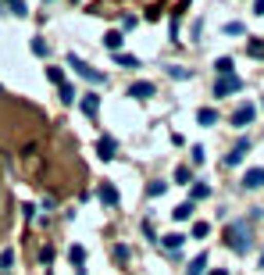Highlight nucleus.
<instances>
[{"label": "nucleus", "mask_w": 264, "mask_h": 275, "mask_svg": "<svg viewBox=\"0 0 264 275\" xmlns=\"http://www.w3.org/2000/svg\"><path fill=\"white\" fill-rule=\"evenodd\" d=\"M225 243H229L236 254H247V250H250V225H247V222H232V225L225 229Z\"/></svg>", "instance_id": "1"}, {"label": "nucleus", "mask_w": 264, "mask_h": 275, "mask_svg": "<svg viewBox=\"0 0 264 275\" xmlns=\"http://www.w3.org/2000/svg\"><path fill=\"white\" fill-rule=\"evenodd\" d=\"M68 68H75L79 75H82V79H89L93 86H104V82H107V75H104V71H97L93 65H86L79 54H68Z\"/></svg>", "instance_id": "2"}, {"label": "nucleus", "mask_w": 264, "mask_h": 275, "mask_svg": "<svg viewBox=\"0 0 264 275\" xmlns=\"http://www.w3.org/2000/svg\"><path fill=\"white\" fill-rule=\"evenodd\" d=\"M243 89V79L239 75H221L218 82H214V97H232V93H239Z\"/></svg>", "instance_id": "3"}, {"label": "nucleus", "mask_w": 264, "mask_h": 275, "mask_svg": "<svg viewBox=\"0 0 264 275\" xmlns=\"http://www.w3.org/2000/svg\"><path fill=\"white\" fill-rule=\"evenodd\" d=\"M125 93H129L132 100H150V97L157 93V86H154V82H146V79H139V82H132Z\"/></svg>", "instance_id": "4"}, {"label": "nucleus", "mask_w": 264, "mask_h": 275, "mask_svg": "<svg viewBox=\"0 0 264 275\" xmlns=\"http://www.w3.org/2000/svg\"><path fill=\"white\" fill-rule=\"evenodd\" d=\"M254 115H257V107H254V104H243V107H236L232 125H236V129H243V125H250V122H254Z\"/></svg>", "instance_id": "5"}, {"label": "nucleus", "mask_w": 264, "mask_h": 275, "mask_svg": "<svg viewBox=\"0 0 264 275\" xmlns=\"http://www.w3.org/2000/svg\"><path fill=\"white\" fill-rule=\"evenodd\" d=\"M186 240H190V236H182V232H168V236H161V240H157V243H161V247H164V250H168V254H179V250H182V243H186Z\"/></svg>", "instance_id": "6"}, {"label": "nucleus", "mask_w": 264, "mask_h": 275, "mask_svg": "<svg viewBox=\"0 0 264 275\" xmlns=\"http://www.w3.org/2000/svg\"><path fill=\"white\" fill-rule=\"evenodd\" d=\"M79 107H82L86 118H97V115H100V97H97V93H86V97L79 100Z\"/></svg>", "instance_id": "7"}, {"label": "nucleus", "mask_w": 264, "mask_h": 275, "mask_svg": "<svg viewBox=\"0 0 264 275\" xmlns=\"http://www.w3.org/2000/svg\"><path fill=\"white\" fill-rule=\"evenodd\" d=\"M247 150H250V139H239V143H236V146L229 150V157H225V164H229V168H236V164H239V161L247 157Z\"/></svg>", "instance_id": "8"}, {"label": "nucleus", "mask_w": 264, "mask_h": 275, "mask_svg": "<svg viewBox=\"0 0 264 275\" xmlns=\"http://www.w3.org/2000/svg\"><path fill=\"white\" fill-rule=\"evenodd\" d=\"M97 154H100L104 161H115V157H118V143H115L111 136H100V143H97Z\"/></svg>", "instance_id": "9"}, {"label": "nucleus", "mask_w": 264, "mask_h": 275, "mask_svg": "<svg viewBox=\"0 0 264 275\" xmlns=\"http://www.w3.org/2000/svg\"><path fill=\"white\" fill-rule=\"evenodd\" d=\"M243 186H247V190H261L264 186V168H250V172L243 175Z\"/></svg>", "instance_id": "10"}, {"label": "nucleus", "mask_w": 264, "mask_h": 275, "mask_svg": "<svg viewBox=\"0 0 264 275\" xmlns=\"http://www.w3.org/2000/svg\"><path fill=\"white\" fill-rule=\"evenodd\" d=\"M122 43H125V36H122L118 29H111V32L104 36V47H107L111 54H122Z\"/></svg>", "instance_id": "11"}, {"label": "nucleus", "mask_w": 264, "mask_h": 275, "mask_svg": "<svg viewBox=\"0 0 264 275\" xmlns=\"http://www.w3.org/2000/svg\"><path fill=\"white\" fill-rule=\"evenodd\" d=\"M100 200H104L107 207H115L118 204V190H115L111 182H100Z\"/></svg>", "instance_id": "12"}, {"label": "nucleus", "mask_w": 264, "mask_h": 275, "mask_svg": "<svg viewBox=\"0 0 264 275\" xmlns=\"http://www.w3.org/2000/svg\"><path fill=\"white\" fill-rule=\"evenodd\" d=\"M197 122H200V125H214V122H218V111H214V107H200Z\"/></svg>", "instance_id": "13"}, {"label": "nucleus", "mask_w": 264, "mask_h": 275, "mask_svg": "<svg viewBox=\"0 0 264 275\" xmlns=\"http://www.w3.org/2000/svg\"><path fill=\"white\" fill-rule=\"evenodd\" d=\"M203 268H207V254H197V258L190 261V268H186V275H203Z\"/></svg>", "instance_id": "14"}, {"label": "nucleus", "mask_w": 264, "mask_h": 275, "mask_svg": "<svg viewBox=\"0 0 264 275\" xmlns=\"http://www.w3.org/2000/svg\"><path fill=\"white\" fill-rule=\"evenodd\" d=\"M172 218L175 222H186V218H193V200H186V204H179L175 211H172Z\"/></svg>", "instance_id": "15"}, {"label": "nucleus", "mask_w": 264, "mask_h": 275, "mask_svg": "<svg viewBox=\"0 0 264 275\" xmlns=\"http://www.w3.org/2000/svg\"><path fill=\"white\" fill-rule=\"evenodd\" d=\"M68 258H71V265H75V268H79V272H82V265H86V250H82V247H79V243H75V247H71V250H68Z\"/></svg>", "instance_id": "16"}, {"label": "nucleus", "mask_w": 264, "mask_h": 275, "mask_svg": "<svg viewBox=\"0 0 264 275\" xmlns=\"http://www.w3.org/2000/svg\"><path fill=\"white\" fill-rule=\"evenodd\" d=\"M32 54H36V58H47V54H50V47H47L43 36H32Z\"/></svg>", "instance_id": "17"}, {"label": "nucleus", "mask_w": 264, "mask_h": 275, "mask_svg": "<svg viewBox=\"0 0 264 275\" xmlns=\"http://www.w3.org/2000/svg\"><path fill=\"white\" fill-rule=\"evenodd\" d=\"M115 65H122V68H139V61H136L132 54H115Z\"/></svg>", "instance_id": "18"}, {"label": "nucleus", "mask_w": 264, "mask_h": 275, "mask_svg": "<svg viewBox=\"0 0 264 275\" xmlns=\"http://www.w3.org/2000/svg\"><path fill=\"white\" fill-rule=\"evenodd\" d=\"M214 71L218 75H232V58H218L214 61Z\"/></svg>", "instance_id": "19"}, {"label": "nucleus", "mask_w": 264, "mask_h": 275, "mask_svg": "<svg viewBox=\"0 0 264 275\" xmlns=\"http://www.w3.org/2000/svg\"><path fill=\"white\" fill-rule=\"evenodd\" d=\"M47 79L58 82V86H65V68H47Z\"/></svg>", "instance_id": "20"}, {"label": "nucleus", "mask_w": 264, "mask_h": 275, "mask_svg": "<svg viewBox=\"0 0 264 275\" xmlns=\"http://www.w3.org/2000/svg\"><path fill=\"white\" fill-rule=\"evenodd\" d=\"M203 197H211V186L207 182H197L193 186V200H203Z\"/></svg>", "instance_id": "21"}, {"label": "nucleus", "mask_w": 264, "mask_h": 275, "mask_svg": "<svg viewBox=\"0 0 264 275\" xmlns=\"http://www.w3.org/2000/svg\"><path fill=\"white\" fill-rule=\"evenodd\" d=\"M207 232H211V225H207V222H197V225H193V240H203Z\"/></svg>", "instance_id": "22"}, {"label": "nucleus", "mask_w": 264, "mask_h": 275, "mask_svg": "<svg viewBox=\"0 0 264 275\" xmlns=\"http://www.w3.org/2000/svg\"><path fill=\"white\" fill-rule=\"evenodd\" d=\"M168 75H172V79H190V68H182V65H172V68H168Z\"/></svg>", "instance_id": "23"}, {"label": "nucleus", "mask_w": 264, "mask_h": 275, "mask_svg": "<svg viewBox=\"0 0 264 275\" xmlns=\"http://www.w3.org/2000/svg\"><path fill=\"white\" fill-rule=\"evenodd\" d=\"M61 104H75V89H71V86H61Z\"/></svg>", "instance_id": "24"}, {"label": "nucleus", "mask_w": 264, "mask_h": 275, "mask_svg": "<svg viewBox=\"0 0 264 275\" xmlns=\"http://www.w3.org/2000/svg\"><path fill=\"white\" fill-rule=\"evenodd\" d=\"M164 190H168V182H150V186H146V193H150V197H161Z\"/></svg>", "instance_id": "25"}, {"label": "nucleus", "mask_w": 264, "mask_h": 275, "mask_svg": "<svg viewBox=\"0 0 264 275\" xmlns=\"http://www.w3.org/2000/svg\"><path fill=\"white\" fill-rule=\"evenodd\" d=\"M11 265H14V250H4L0 254V268H11Z\"/></svg>", "instance_id": "26"}, {"label": "nucleus", "mask_w": 264, "mask_h": 275, "mask_svg": "<svg viewBox=\"0 0 264 275\" xmlns=\"http://www.w3.org/2000/svg\"><path fill=\"white\" fill-rule=\"evenodd\" d=\"M225 32H229V36H243V25H239V22H229Z\"/></svg>", "instance_id": "27"}, {"label": "nucleus", "mask_w": 264, "mask_h": 275, "mask_svg": "<svg viewBox=\"0 0 264 275\" xmlns=\"http://www.w3.org/2000/svg\"><path fill=\"white\" fill-rule=\"evenodd\" d=\"M175 182H190V168H186V164L175 168Z\"/></svg>", "instance_id": "28"}, {"label": "nucleus", "mask_w": 264, "mask_h": 275, "mask_svg": "<svg viewBox=\"0 0 264 275\" xmlns=\"http://www.w3.org/2000/svg\"><path fill=\"white\" fill-rule=\"evenodd\" d=\"M7 7H11V11H14V14H18V18H22V14H25V4H22V0H7Z\"/></svg>", "instance_id": "29"}, {"label": "nucleus", "mask_w": 264, "mask_h": 275, "mask_svg": "<svg viewBox=\"0 0 264 275\" xmlns=\"http://www.w3.org/2000/svg\"><path fill=\"white\" fill-rule=\"evenodd\" d=\"M203 157H207V154H203V146H193V164H203Z\"/></svg>", "instance_id": "30"}, {"label": "nucleus", "mask_w": 264, "mask_h": 275, "mask_svg": "<svg viewBox=\"0 0 264 275\" xmlns=\"http://www.w3.org/2000/svg\"><path fill=\"white\" fill-rule=\"evenodd\" d=\"M143 236H146V240H157V232H154V225H150V222H143Z\"/></svg>", "instance_id": "31"}, {"label": "nucleus", "mask_w": 264, "mask_h": 275, "mask_svg": "<svg viewBox=\"0 0 264 275\" xmlns=\"http://www.w3.org/2000/svg\"><path fill=\"white\" fill-rule=\"evenodd\" d=\"M115 258L118 261H129V247H115Z\"/></svg>", "instance_id": "32"}, {"label": "nucleus", "mask_w": 264, "mask_h": 275, "mask_svg": "<svg viewBox=\"0 0 264 275\" xmlns=\"http://www.w3.org/2000/svg\"><path fill=\"white\" fill-rule=\"evenodd\" d=\"M254 11H257V14H264V0H254Z\"/></svg>", "instance_id": "33"}, {"label": "nucleus", "mask_w": 264, "mask_h": 275, "mask_svg": "<svg viewBox=\"0 0 264 275\" xmlns=\"http://www.w3.org/2000/svg\"><path fill=\"white\" fill-rule=\"evenodd\" d=\"M207 275H229V272L225 268H214V272H207Z\"/></svg>", "instance_id": "34"}]
</instances>
